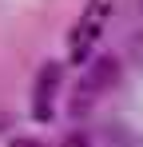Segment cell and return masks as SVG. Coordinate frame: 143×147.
<instances>
[{"label":"cell","mask_w":143,"mask_h":147,"mask_svg":"<svg viewBox=\"0 0 143 147\" xmlns=\"http://www.w3.org/2000/svg\"><path fill=\"white\" fill-rule=\"evenodd\" d=\"M119 80V60L115 56H95V64L88 68V84H84V92H107L111 84Z\"/></svg>","instance_id":"obj_2"},{"label":"cell","mask_w":143,"mask_h":147,"mask_svg":"<svg viewBox=\"0 0 143 147\" xmlns=\"http://www.w3.org/2000/svg\"><path fill=\"white\" fill-rule=\"evenodd\" d=\"M20 147H40V143H36V139H24V143H20Z\"/></svg>","instance_id":"obj_4"},{"label":"cell","mask_w":143,"mask_h":147,"mask_svg":"<svg viewBox=\"0 0 143 147\" xmlns=\"http://www.w3.org/2000/svg\"><path fill=\"white\" fill-rule=\"evenodd\" d=\"M139 8H143V0H139Z\"/></svg>","instance_id":"obj_5"},{"label":"cell","mask_w":143,"mask_h":147,"mask_svg":"<svg viewBox=\"0 0 143 147\" xmlns=\"http://www.w3.org/2000/svg\"><path fill=\"white\" fill-rule=\"evenodd\" d=\"M60 88V64H44L40 76H36V88H32V103H36V115L48 119L52 115V96Z\"/></svg>","instance_id":"obj_1"},{"label":"cell","mask_w":143,"mask_h":147,"mask_svg":"<svg viewBox=\"0 0 143 147\" xmlns=\"http://www.w3.org/2000/svg\"><path fill=\"white\" fill-rule=\"evenodd\" d=\"M60 147H92V135H88V131H68Z\"/></svg>","instance_id":"obj_3"}]
</instances>
